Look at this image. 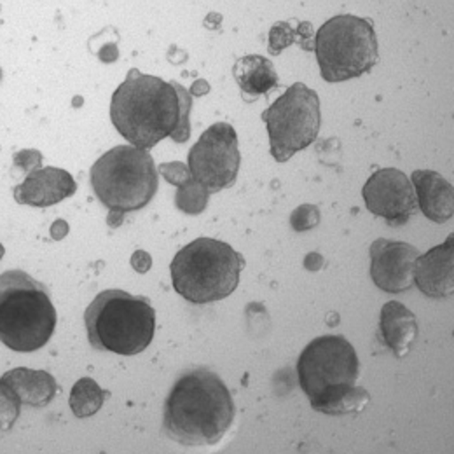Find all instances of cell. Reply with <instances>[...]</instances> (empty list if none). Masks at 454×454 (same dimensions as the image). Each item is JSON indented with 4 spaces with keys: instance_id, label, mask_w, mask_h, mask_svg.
<instances>
[{
    "instance_id": "obj_1",
    "label": "cell",
    "mask_w": 454,
    "mask_h": 454,
    "mask_svg": "<svg viewBox=\"0 0 454 454\" xmlns=\"http://www.w3.org/2000/svg\"><path fill=\"white\" fill-rule=\"evenodd\" d=\"M191 107L192 98L184 86L133 68L114 91L111 117L133 147L149 151L168 137L178 144L189 140Z\"/></svg>"
},
{
    "instance_id": "obj_2",
    "label": "cell",
    "mask_w": 454,
    "mask_h": 454,
    "mask_svg": "<svg viewBox=\"0 0 454 454\" xmlns=\"http://www.w3.org/2000/svg\"><path fill=\"white\" fill-rule=\"evenodd\" d=\"M234 419V402L224 381L208 369L184 374L165 402L163 428L182 446H215Z\"/></svg>"
},
{
    "instance_id": "obj_3",
    "label": "cell",
    "mask_w": 454,
    "mask_h": 454,
    "mask_svg": "<svg viewBox=\"0 0 454 454\" xmlns=\"http://www.w3.org/2000/svg\"><path fill=\"white\" fill-rule=\"evenodd\" d=\"M299 385L311 407L329 416L360 412L369 394L356 387L360 362L355 348L342 336L311 340L297 360Z\"/></svg>"
},
{
    "instance_id": "obj_4",
    "label": "cell",
    "mask_w": 454,
    "mask_h": 454,
    "mask_svg": "<svg viewBox=\"0 0 454 454\" xmlns=\"http://www.w3.org/2000/svg\"><path fill=\"white\" fill-rule=\"evenodd\" d=\"M57 309L46 286L25 271L0 277V340L18 353H32L51 340Z\"/></svg>"
},
{
    "instance_id": "obj_5",
    "label": "cell",
    "mask_w": 454,
    "mask_h": 454,
    "mask_svg": "<svg viewBox=\"0 0 454 454\" xmlns=\"http://www.w3.org/2000/svg\"><path fill=\"white\" fill-rule=\"evenodd\" d=\"M88 340L93 348L117 355H138L153 342L156 311L144 295L104 290L84 313Z\"/></svg>"
},
{
    "instance_id": "obj_6",
    "label": "cell",
    "mask_w": 454,
    "mask_h": 454,
    "mask_svg": "<svg viewBox=\"0 0 454 454\" xmlns=\"http://www.w3.org/2000/svg\"><path fill=\"white\" fill-rule=\"evenodd\" d=\"M158 175L149 151L133 145H117L93 165L91 185L111 210L109 226H121L128 212L149 205L158 191Z\"/></svg>"
},
{
    "instance_id": "obj_7",
    "label": "cell",
    "mask_w": 454,
    "mask_h": 454,
    "mask_svg": "<svg viewBox=\"0 0 454 454\" xmlns=\"http://www.w3.org/2000/svg\"><path fill=\"white\" fill-rule=\"evenodd\" d=\"M243 266V257L224 241L198 238L173 257L171 282L189 302H215L236 290Z\"/></svg>"
},
{
    "instance_id": "obj_8",
    "label": "cell",
    "mask_w": 454,
    "mask_h": 454,
    "mask_svg": "<svg viewBox=\"0 0 454 454\" xmlns=\"http://www.w3.org/2000/svg\"><path fill=\"white\" fill-rule=\"evenodd\" d=\"M315 51L327 82H342L369 74L380 59L372 23L351 14L334 16L322 25L317 32Z\"/></svg>"
},
{
    "instance_id": "obj_9",
    "label": "cell",
    "mask_w": 454,
    "mask_h": 454,
    "mask_svg": "<svg viewBox=\"0 0 454 454\" xmlns=\"http://www.w3.org/2000/svg\"><path fill=\"white\" fill-rule=\"evenodd\" d=\"M268 124L271 154L278 163L309 147L320 131V98L302 82L292 84L284 95L262 113Z\"/></svg>"
},
{
    "instance_id": "obj_10",
    "label": "cell",
    "mask_w": 454,
    "mask_h": 454,
    "mask_svg": "<svg viewBox=\"0 0 454 454\" xmlns=\"http://www.w3.org/2000/svg\"><path fill=\"white\" fill-rule=\"evenodd\" d=\"M239 161L238 135L227 122L210 126L189 153L192 178L208 189L210 194L234 185Z\"/></svg>"
},
{
    "instance_id": "obj_11",
    "label": "cell",
    "mask_w": 454,
    "mask_h": 454,
    "mask_svg": "<svg viewBox=\"0 0 454 454\" xmlns=\"http://www.w3.org/2000/svg\"><path fill=\"white\" fill-rule=\"evenodd\" d=\"M362 194L367 210L376 217H383L390 226L405 224L418 208L409 176L397 168L374 171Z\"/></svg>"
},
{
    "instance_id": "obj_12",
    "label": "cell",
    "mask_w": 454,
    "mask_h": 454,
    "mask_svg": "<svg viewBox=\"0 0 454 454\" xmlns=\"http://www.w3.org/2000/svg\"><path fill=\"white\" fill-rule=\"evenodd\" d=\"M419 250L409 243L376 239L371 245V278L378 288L397 294L414 284Z\"/></svg>"
},
{
    "instance_id": "obj_13",
    "label": "cell",
    "mask_w": 454,
    "mask_h": 454,
    "mask_svg": "<svg viewBox=\"0 0 454 454\" xmlns=\"http://www.w3.org/2000/svg\"><path fill=\"white\" fill-rule=\"evenodd\" d=\"M2 409L14 411L20 414V405L44 407L48 405L58 392L57 381L46 371L32 369H14L2 376Z\"/></svg>"
},
{
    "instance_id": "obj_14",
    "label": "cell",
    "mask_w": 454,
    "mask_h": 454,
    "mask_svg": "<svg viewBox=\"0 0 454 454\" xmlns=\"http://www.w3.org/2000/svg\"><path fill=\"white\" fill-rule=\"evenodd\" d=\"M414 284L432 297L444 299L454 294V234L442 245L419 255L414 266Z\"/></svg>"
},
{
    "instance_id": "obj_15",
    "label": "cell",
    "mask_w": 454,
    "mask_h": 454,
    "mask_svg": "<svg viewBox=\"0 0 454 454\" xmlns=\"http://www.w3.org/2000/svg\"><path fill=\"white\" fill-rule=\"evenodd\" d=\"M77 184L68 171L61 168H39L14 187V200L21 205L46 208L74 196Z\"/></svg>"
},
{
    "instance_id": "obj_16",
    "label": "cell",
    "mask_w": 454,
    "mask_h": 454,
    "mask_svg": "<svg viewBox=\"0 0 454 454\" xmlns=\"http://www.w3.org/2000/svg\"><path fill=\"white\" fill-rule=\"evenodd\" d=\"M416 203L432 223L442 224L453 219V185L437 171L418 170L411 175Z\"/></svg>"
},
{
    "instance_id": "obj_17",
    "label": "cell",
    "mask_w": 454,
    "mask_h": 454,
    "mask_svg": "<svg viewBox=\"0 0 454 454\" xmlns=\"http://www.w3.org/2000/svg\"><path fill=\"white\" fill-rule=\"evenodd\" d=\"M380 329L383 342L398 358H403L411 351L418 338V322L414 313L397 301H390L383 306Z\"/></svg>"
},
{
    "instance_id": "obj_18",
    "label": "cell",
    "mask_w": 454,
    "mask_h": 454,
    "mask_svg": "<svg viewBox=\"0 0 454 454\" xmlns=\"http://www.w3.org/2000/svg\"><path fill=\"white\" fill-rule=\"evenodd\" d=\"M232 74L247 102H252L261 95H270L278 88V74L268 58L259 55L239 58Z\"/></svg>"
},
{
    "instance_id": "obj_19",
    "label": "cell",
    "mask_w": 454,
    "mask_h": 454,
    "mask_svg": "<svg viewBox=\"0 0 454 454\" xmlns=\"http://www.w3.org/2000/svg\"><path fill=\"white\" fill-rule=\"evenodd\" d=\"M107 397V392H104L97 381L91 378L79 380L70 394V409L75 418H90L97 414Z\"/></svg>"
},
{
    "instance_id": "obj_20",
    "label": "cell",
    "mask_w": 454,
    "mask_h": 454,
    "mask_svg": "<svg viewBox=\"0 0 454 454\" xmlns=\"http://www.w3.org/2000/svg\"><path fill=\"white\" fill-rule=\"evenodd\" d=\"M210 191L205 189L201 184H198L194 178L187 182L185 185L178 187L176 192V207L189 214V215H198L205 210L207 201H208Z\"/></svg>"
},
{
    "instance_id": "obj_21",
    "label": "cell",
    "mask_w": 454,
    "mask_h": 454,
    "mask_svg": "<svg viewBox=\"0 0 454 454\" xmlns=\"http://www.w3.org/2000/svg\"><path fill=\"white\" fill-rule=\"evenodd\" d=\"M290 224L295 231H308L320 224V212L313 205H302L294 210L290 217Z\"/></svg>"
},
{
    "instance_id": "obj_22",
    "label": "cell",
    "mask_w": 454,
    "mask_h": 454,
    "mask_svg": "<svg viewBox=\"0 0 454 454\" xmlns=\"http://www.w3.org/2000/svg\"><path fill=\"white\" fill-rule=\"evenodd\" d=\"M158 170L170 184L176 185V187H182V185H185L187 182L192 180L191 170L184 163H178V161H175V163H163V165H160Z\"/></svg>"
},
{
    "instance_id": "obj_23",
    "label": "cell",
    "mask_w": 454,
    "mask_h": 454,
    "mask_svg": "<svg viewBox=\"0 0 454 454\" xmlns=\"http://www.w3.org/2000/svg\"><path fill=\"white\" fill-rule=\"evenodd\" d=\"M14 163L23 173L30 175V171L39 170L43 163V154L39 151H21L14 156Z\"/></svg>"
},
{
    "instance_id": "obj_24",
    "label": "cell",
    "mask_w": 454,
    "mask_h": 454,
    "mask_svg": "<svg viewBox=\"0 0 454 454\" xmlns=\"http://www.w3.org/2000/svg\"><path fill=\"white\" fill-rule=\"evenodd\" d=\"M131 266H133V270L137 273H147L151 270V266H153V259H151V255L147 252L137 250L133 254V257H131Z\"/></svg>"
},
{
    "instance_id": "obj_25",
    "label": "cell",
    "mask_w": 454,
    "mask_h": 454,
    "mask_svg": "<svg viewBox=\"0 0 454 454\" xmlns=\"http://www.w3.org/2000/svg\"><path fill=\"white\" fill-rule=\"evenodd\" d=\"M304 266L309 271H318L324 266V257L320 254H308L304 259Z\"/></svg>"
},
{
    "instance_id": "obj_26",
    "label": "cell",
    "mask_w": 454,
    "mask_h": 454,
    "mask_svg": "<svg viewBox=\"0 0 454 454\" xmlns=\"http://www.w3.org/2000/svg\"><path fill=\"white\" fill-rule=\"evenodd\" d=\"M67 234H68V224H67L65 221H61V219L55 221L53 226H51V238L59 241V239H63Z\"/></svg>"
},
{
    "instance_id": "obj_27",
    "label": "cell",
    "mask_w": 454,
    "mask_h": 454,
    "mask_svg": "<svg viewBox=\"0 0 454 454\" xmlns=\"http://www.w3.org/2000/svg\"><path fill=\"white\" fill-rule=\"evenodd\" d=\"M100 58H102L104 61H107V63L115 61V59H117V48H115L114 44H107V46L100 51Z\"/></svg>"
},
{
    "instance_id": "obj_28",
    "label": "cell",
    "mask_w": 454,
    "mask_h": 454,
    "mask_svg": "<svg viewBox=\"0 0 454 454\" xmlns=\"http://www.w3.org/2000/svg\"><path fill=\"white\" fill-rule=\"evenodd\" d=\"M208 91H210V86H208V82L203 81V79H201V81H196V82L192 84V90H191V93H192V95H198V97H200V95H207Z\"/></svg>"
}]
</instances>
